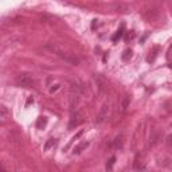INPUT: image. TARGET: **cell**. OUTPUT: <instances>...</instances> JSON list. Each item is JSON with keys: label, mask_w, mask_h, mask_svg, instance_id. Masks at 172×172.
Listing matches in <instances>:
<instances>
[{"label": "cell", "mask_w": 172, "mask_h": 172, "mask_svg": "<svg viewBox=\"0 0 172 172\" xmlns=\"http://www.w3.org/2000/svg\"><path fill=\"white\" fill-rule=\"evenodd\" d=\"M129 104H130V97L129 95H124L123 102H121V112H125L129 108Z\"/></svg>", "instance_id": "obj_9"}, {"label": "cell", "mask_w": 172, "mask_h": 172, "mask_svg": "<svg viewBox=\"0 0 172 172\" xmlns=\"http://www.w3.org/2000/svg\"><path fill=\"white\" fill-rule=\"evenodd\" d=\"M167 145H168V147H172V134H169V136L167 137Z\"/></svg>", "instance_id": "obj_18"}, {"label": "cell", "mask_w": 172, "mask_h": 172, "mask_svg": "<svg viewBox=\"0 0 172 172\" xmlns=\"http://www.w3.org/2000/svg\"><path fill=\"white\" fill-rule=\"evenodd\" d=\"M109 112H110V106H109V104H104V105L101 106V109H100L97 117H95V123L102 124L104 121H106V118H108V116H109Z\"/></svg>", "instance_id": "obj_5"}, {"label": "cell", "mask_w": 172, "mask_h": 172, "mask_svg": "<svg viewBox=\"0 0 172 172\" xmlns=\"http://www.w3.org/2000/svg\"><path fill=\"white\" fill-rule=\"evenodd\" d=\"M82 133H84V130H79V132H78V133L73 137V140H77V139H79V137L82 136Z\"/></svg>", "instance_id": "obj_19"}, {"label": "cell", "mask_w": 172, "mask_h": 172, "mask_svg": "<svg viewBox=\"0 0 172 172\" xmlns=\"http://www.w3.org/2000/svg\"><path fill=\"white\" fill-rule=\"evenodd\" d=\"M45 49L49 50L51 54H54L55 56H58L61 61H63L65 63L70 65V66H77V65L79 63V59H78V58L74 55V54L66 51V50L62 49V47H61V46H58L56 43H53V42L46 43Z\"/></svg>", "instance_id": "obj_1"}, {"label": "cell", "mask_w": 172, "mask_h": 172, "mask_svg": "<svg viewBox=\"0 0 172 172\" xmlns=\"http://www.w3.org/2000/svg\"><path fill=\"white\" fill-rule=\"evenodd\" d=\"M112 8H113V11H117V12H128V11H130L129 6H128V4H124V3L114 4Z\"/></svg>", "instance_id": "obj_7"}, {"label": "cell", "mask_w": 172, "mask_h": 172, "mask_svg": "<svg viewBox=\"0 0 172 172\" xmlns=\"http://www.w3.org/2000/svg\"><path fill=\"white\" fill-rule=\"evenodd\" d=\"M141 15L144 16V19L149 22H153L160 16V7L157 6H155V4H151V6H148V7L143 8L141 11Z\"/></svg>", "instance_id": "obj_3"}, {"label": "cell", "mask_w": 172, "mask_h": 172, "mask_svg": "<svg viewBox=\"0 0 172 172\" xmlns=\"http://www.w3.org/2000/svg\"><path fill=\"white\" fill-rule=\"evenodd\" d=\"M15 82H16L19 86H22V88H32V86L36 85V81H35V78H34V75H31V74H28V73H20L19 75H16Z\"/></svg>", "instance_id": "obj_2"}, {"label": "cell", "mask_w": 172, "mask_h": 172, "mask_svg": "<svg viewBox=\"0 0 172 172\" xmlns=\"http://www.w3.org/2000/svg\"><path fill=\"white\" fill-rule=\"evenodd\" d=\"M55 144H56V140H55V139H50V140L46 141V144H45V147H43V148H45V151H49L50 148L54 147Z\"/></svg>", "instance_id": "obj_11"}, {"label": "cell", "mask_w": 172, "mask_h": 172, "mask_svg": "<svg viewBox=\"0 0 172 172\" xmlns=\"http://www.w3.org/2000/svg\"><path fill=\"white\" fill-rule=\"evenodd\" d=\"M58 89H59V85H58V84H56V85H53V86L50 88V93L53 94V93H55V91L58 90Z\"/></svg>", "instance_id": "obj_16"}, {"label": "cell", "mask_w": 172, "mask_h": 172, "mask_svg": "<svg viewBox=\"0 0 172 172\" xmlns=\"http://www.w3.org/2000/svg\"><path fill=\"white\" fill-rule=\"evenodd\" d=\"M45 124H46L45 117H40V118L38 120V124H36V125H38V127H42V125H45Z\"/></svg>", "instance_id": "obj_17"}, {"label": "cell", "mask_w": 172, "mask_h": 172, "mask_svg": "<svg viewBox=\"0 0 172 172\" xmlns=\"http://www.w3.org/2000/svg\"><path fill=\"white\" fill-rule=\"evenodd\" d=\"M8 118H10V110L6 105H1L0 106V121L4 124Z\"/></svg>", "instance_id": "obj_6"}, {"label": "cell", "mask_w": 172, "mask_h": 172, "mask_svg": "<svg viewBox=\"0 0 172 172\" xmlns=\"http://www.w3.org/2000/svg\"><path fill=\"white\" fill-rule=\"evenodd\" d=\"M157 139H159V134L157 133H155L153 134V136H152L151 137V145H155V144H156V143H157Z\"/></svg>", "instance_id": "obj_15"}, {"label": "cell", "mask_w": 172, "mask_h": 172, "mask_svg": "<svg viewBox=\"0 0 172 172\" xmlns=\"http://www.w3.org/2000/svg\"><path fill=\"white\" fill-rule=\"evenodd\" d=\"M82 123H84V114L81 113V110L78 109V110L71 112L70 121H69V129H74V128L79 127Z\"/></svg>", "instance_id": "obj_4"}, {"label": "cell", "mask_w": 172, "mask_h": 172, "mask_svg": "<svg viewBox=\"0 0 172 172\" xmlns=\"http://www.w3.org/2000/svg\"><path fill=\"white\" fill-rule=\"evenodd\" d=\"M114 162H116V157H114V156H112V157L109 159L108 164H106V168H108V169H112V167H113V164H114Z\"/></svg>", "instance_id": "obj_14"}, {"label": "cell", "mask_w": 172, "mask_h": 172, "mask_svg": "<svg viewBox=\"0 0 172 172\" xmlns=\"http://www.w3.org/2000/svg\"><path fill=\"white\" fill-rule=\"evenodd\" d=\"M10 143L19 145V144H20V136H19L16 132H11V133H10Z\"/></svg>", "instance_id": "obj_8"}, {"label": "cell", "mask_w": 172, "mask_h": 172, "mask_svg": "<svg viewBox=\"0 0 172 172\" xmlns=\"http://www.w3.org/2000/svg\"><path fill=\"white\" fill-rule=\"evenodd\" d=\"M123 31H124V30H123V27H121V28L118 30V31H117V34H114V35H113V38H112V39L114 40V42H116L117 39H120L121 36H123Z\"/></svg>", "instance_id": "obj_13"}, {"label": "cell", "mask_w": 172, "mask_h": 172, "mask_svg": "<svg viewBox=\"0 0 172 172\" xmlns=\"http://www.w3.org/2000/svg\"><path fill=\"white\" fill-rule=\"evenodd\" d=\"M89 147V143L88 141H84V143H81V144H78L77 147L74 148V153H81L82 151H84V149H86V148Z\"/></svg>", "instance_id": "obj_10"}, {"label": "cell", "mask_w": 172, "mask_h": 172, "mask_svg": "<svg viewBox=\"0 0 172 172\" xmlns=\"http://www.w3.org/2000/svg\"><path fill=\"white\" fill-rule=\"evenodd\" d=\"M123 145V137L120 136V137H117L116 140H114V143L112 144V147H114V148H120Z\"/></svg>", "instance_id": "obj_12"}]
</instances>
